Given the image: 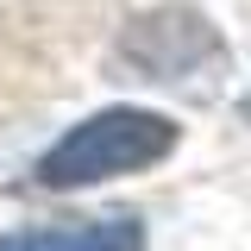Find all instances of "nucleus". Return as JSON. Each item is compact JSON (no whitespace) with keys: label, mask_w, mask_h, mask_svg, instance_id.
Returning <instances> with one entry per match:
<instances>
[{"label":"nucleus","mask_w":251,"mask_h":251,"mask_svg":"<svg viewBox=\"0 0 251 251\" xmlns=\"http://www.w3.org/2000/svg\"><path fill=\"white\" fill-rule=\"evenodd\" d=\"M182 126L170 113H151V107H107L94 120L69 126L50 151L38 157V182L44 188H88V182H113V176H132V170H151L176 151Z\"/></svg>","instance_id":"1"},{"label":"nucleus","mask_w":251,"mask_h":251,"mask_svg":"<svg viewBox=\"0 0 251 251\" xmlns=\"http://www.w3.org/2000/svg\"><path fill=\"white\" fill-rule=\"evenodd\" d=\"M120 63H132L145 82H201V75H214L220 63H226V44H220V31L207 13H195L182 0H170V6H151V13H138L120 38Z\"/></svg>","instance_id":"2"},{"label":"nucleus","mask_w":251,"mask_h":251,"mask_svg":"<svg viewBox=\"0 0 251 251\" xmlns=\"http://www.w3.org/2000/svg\"><path fill=\"white\" fill-rule=\"evenodd\" d=\"M0 251H145V226L132 214L75 220V226H38V232H0Z\"/></svg>","instance_id":"3"},{"label":"nucleus","mask_w":251,"mask_h":251,"mask_svg":"<svg viewBox=\"0 0 251 251\" xmlns=\"http://www.w3.org/2000/svg\"><path fill=\"white\" fill-rule=\"evenodd\" d=\"M245 113H251V100H245Z\"/></svg>","instance_id":"4"}]
</instances>
